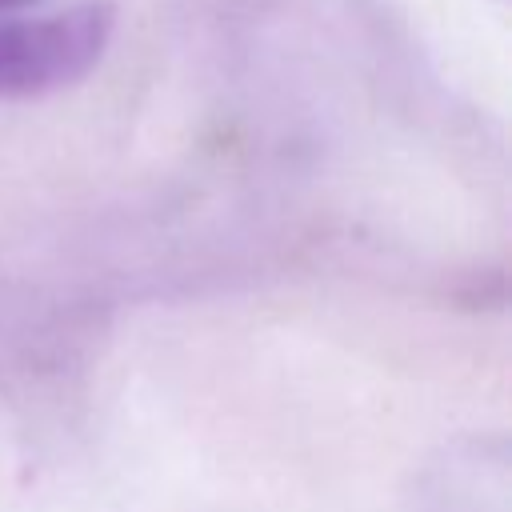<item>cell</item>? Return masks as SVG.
<instances>
[{"mask_svg":"<svg viewBox=\"0 0 512 512\" xmlns=\"http://www.w3.org/2000/svg\"><path fill=\"white\" fill-rule=\"evenodd\" d=\"M112 12L76 4L52 16H0V96H36L80 80L108 48Z\"/></svg>","mask_w":512,"mask_h":512,"instance_id":"6da1fadb","label":"cell"},{"mask_svg":"<svg viewBox=\"0 0 512 512\" xmlns=\"http://www.w3.org/2000/svg\"><path fill=\"white\" fill-rule=\"evenodd\" d=\"M28 4H36V0H0V16H8V12H20V8H28Z\"/></svg>","mask_w":512,"mask_h":512,"instance_id":"7a4b0ae2","label":"cell"}]
</instances>
